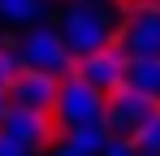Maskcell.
<instances>
[{
	"mask_svg": "<svg viewBox=\"0 0 160 156\" xmlns=\"http://www.w3.org/2000/svg\"><path fill=\"white\" fill-rule=\"evenodd\" d=\"M126 91L160 100V56H130L126 61Z\"/></svg>",
	"mask_w": 160,
	"mask_h": 156,
	"instance_id": "9",
	"label": "cell"
},
{
	"mask_svg": "<svg viewBox=\"0 0 160 156\" xmlns=\"http://www.w3.org/2000/svg\"><path fill=\"white\" fill-rule=\"evenodd\" d=\"M104 108H108V96H100L91 82H82L78 74L61 78V96H56L52 117H56V126L65 130V134L78 130V126H87V122H100Z\"/></svg>",
	"mask_w": 160,
	"mask_h": 156,
	"instance_id": "2",
	"label": "cell"
},
{
	"mask_svg": "<svg viewBox=\"0 0 160 156\" xmlns=\"http://www.w3.org/2000/svg\"><path fill=\"white\" fill-rule=\"evenodd\" d=\"M117 48L126 56H160V4H138L126 13V26H121V39Z\"/></svg>",
	"mask_w": 160,
	"mask_h": 156,
	"instance_id": "6",
	"label": "cell"
},
{
	"mask_svg": "<svg viewBox=\"0 0 160 156\" xmlns=\"http://www.w3.org/2000/svg\"><path fill=\"white\" fill-rule=\"evenodd\" d=\"M56 96H61V78L43 74V70H22L9 87V100L13 108H30V113H52Z\"/></svg>",
	"mask_w": 160,
	"mask_h": 156,
	"instance_id": "7",
	"label": "cell"
},
{
	"mask_svg": "<svg viewBox=\"0 0 160 156\" xmlns=\"http://www.w3.org/2000/svg\"><path fill=\"white\" fill-rule=\"evenodd\" d=\"M138 156H160V152H138Z\"/></svg>",
	"mask_w": 160,
	"mask_h": 156,
	"instance_id": "18",
	"label": "cell"
},
{
	"mask_svg": "<svg viewBox=\"0 0 160 156\" xmlns=\"http://www.w3.org/2000/svg\"><path fill=\"white\" fill-rule=\"evenodd\" d=\"M138 152H160V117L138 134Z\"/></svg>",
	"mask_w": 160,
	"mask_h": 156,
	"instance_id": "13",
	"label": "cell"
},
{
	"mask_svg": "<svg viewBox=\"0 0 160 156\" xmlns=\"http://www.w3.org/2000/svg\"><path fill=\"white\" fill-rule=\"evenodd\" d=\"M26 65H22V52H13V48H0V91L9 96V87H13V78L22 74Z\"/></svg>",
	"mask_w": 160,
	"mask_h": 156,
	"instance_id": "12",
	"label": "cell"
},
{
	"mask_svg": "<svg viewBox=\"0 0 160 156\" xmlns=\"http://www.w3.org/2000/svg\"><path fill=\"white\" fill-rule=\"evenodd\" d=\"M9 113H13V100H9V96L0 91V126H4V117H9Z\"/></svg>",
	"mask_w": 160,
	"mask_h": 156,
	"instance_id": "17",
	"label": "cell"
},
{
	"mask_svg": "<svg viewBox=\"0 0 160 156\" xmlns=\"http://www.w3.org/2000/svg\"><path fill=\"white\" fill-rule=\"evenodd\" d=\"M126 52L117 48H100V52H91V56H78L74 61V74L82 78V82H91L100 96H117V91H126Z\"/></svg>",
	"mask_w": 160,
	"mask_h": 156,
	"instance_id": "5",
	"label": "cell"
},
{
	"mask_svg": "<svg viewBox=\"0 0 160 156\" xmlns=\"http://www.w3.org/2000/svg\"><path fill=\"white\" fill-rule=\"evenodd\" d=\"M152 4H160V0H152Z\"/></svg>",
	"mask_w": 160,
	"mask_h": 156,
	"instance_id": "19",
	"label": "cell"
},
{
	"mask_svg": "<svg viewBox=\"0 0 160 156\" xmlns=\"http://www.w3.org/2000/svg\"><path fill=\"white\" fill-rule=\"evenodd\" d=\"M160 117V100L156 96H138V91H117L108 96V108H104V122L117 139H130L138 143V134Z\"/></svg>",
	"mask_w": 160,
	"mask_h": 156,
	"instance_id": "3",
	"label": "cell"
},
{
	"mask_svg": "<svg viewBox=\"0 0 160 156\" xmlns=\"http://www.w3.org/2000/svg\"><path fill=\"white\" fill-rule=\"evenodd\" d=\"M4 134L13 139V143H22L26 152H43V148H52L56 139V117L52 113H30V108H13L9 117H4Z\"/></svg>",
	"mask_w": 160,
	"mask_h": 156,
	"instance_id": "8",
	"label": "cell"
},
{
	"mask_svg": "<svg viewBox=\"0 0 160 156\" xmlns=\"http://www.w3.org/2000/svg\"><path fill=\"white\" fill-rule=\"evenodd\" d=\"M18 52H22V65H26V70H43V74H56V78L74 74V52L65 48L61 30L35 26V30H26V39H22Z\"/></svg>",
	"mask_w": 160,
	"mask_h": 156,
	"instance_id": "4",
	"label": "cell"
},
{
	"mask_svg": "<svg viewBox=\"0 0 160 156\" xmlns=\"http://www.w3.org/2000/svg\"><path fill=\"white\" fill-rule=\"evenodd\" d=\"M117 134L108 130V122L100 117V122H87V126H78V130H69V143L78 148V152H87V156H104V148L112 143Z\"/></svg>",
	"mask_w": 160,
	"mask_h": 156,
	"instance_id": "10",
	"label": "cell"
},
{
	"mask_svg": "<svg viewBox=\"0 0 160 156\" xmlns=\"http://www.w3.org/2000/svg\"><path fill=\"white\" fill-rule=\"evenodd\" d=\"M104 156H138V143H130V139H112L104 148Z\"/></svg>",
	"mask_w": 160,
	"mask_h": 156,
	"instance_id": "14",
	"label": "cell"
},
{
	"mask_svg": "<svg viewBox=\"0 0 160 156\" xmlns=\"http://www.w3.org/2000/svg\"><path fill=\"white\" fill-rule=\"evenodd\" d=\"M52 156H87V152H78V148H74V143H69V139H65V143H61V148H52Z\"/></svg>",
	"mask_w": 160,
	"mask_h": 156,
	"instance_id": "16",
	"label": "cell"
},
{
	"mask_svg": "<svg viewBox=\"0 0 160 156\" xmlns=\"http://www.w3.org/2000/svg\"><path fill=\"white\" fill-rule=\"evenodd\" d=\"M0 156H35V152H26L22 143H13V139H9V134L0 130Z\"/></svg>",
	"mask_w": 160,
	"mask_h": 156,
	"instance_id": "15",
	"label": "cell"
},
{
	"mask_svg": "<svg viewBox=\"0 0 160 156\" xmlns=\"http://www.w3.org/2000/svg\"><path fill=\"white\" fill-rule=\"evenodd\" d=\"M0 18L4 22H35V18H43V0H0Z\"/></svg>",
	"mask_w": 160,
	"mask_h": 156,
	"instance_id": "11",
	"label": "cell"
},
{
	"mask_svg": "<svg viewBox=\"0 0 160 156\" xmlns=\"http://www.w3.org/2000/svg\"><path fill=\"white\" fill-rule=\"evenodd\" d=\"M121 26H126L121 0H69L61 13V39L78 61L100 48H112L121 39Z\"/></svg>",
	"mask_w": 160,
	"mask_h": 156,
	"instance_id": "1",
	"label": "cell"
}]
</instances>
